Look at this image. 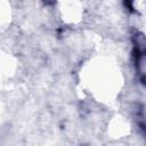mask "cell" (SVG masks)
<instances>
[{"label":"cell","instance_id":"1","mask_svg":"<svg viewBox=\"0 0 146 146\" xmlns=\"http://www.w3.org/2000/svg\"><path fill=\"white\" fill-rule=\"evenodd\" d=\"M124 2H125V6L127 7H129L130 9H132V0H124Z\"/></svg>","mask_w":146,"mask_h":146}]
</instances>
